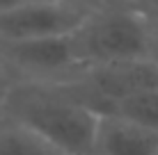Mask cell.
I'll return each mask as SVG.
<instances>
[{"mask_svg":"<svg viewBox=\"0 0 158 155\" xmlns=\"http://www.w3.org/2000/svg\"><path fill=\"white\" fill-rule=\"evenodd\" d=\"M16 82H19V80H16V76L9 71L7 64L0 60V110H2L5 100H7V96H9V91L14 89Z\"/></svg>","mask_w":158,"mask_h":155,"instance_id":"9","label":"cell"},{"mask_svg":"<svg viewBox=\"0 0 158 155\" xmlns=\"http://www.w3.org/2000/svg\"><path fill=\"white\" fill-rule=\"evenodd\" d=\"M110 114L122 116V119H128L133 123L149 128V130L158 132V89H151V91H142L128 96V98H122L112 105Z\"/></svg>","mask_w":158,"mask_h":155,"instance_id":"7","label":"cell"},{"mask_svg":"<svg viewBox=\"0 0 158 155\" xmlns=\"http://www.w3.org/2000/svg\"><path fill=\"white\" fill-rule=\"evenodd\" d=\"M62 2H73V5H83V7H89V9H99V7H106V5H112V0H62Z\"/></svg>","mask_w":158,"mask_h":155,"instance_id":"12","label":"cell"},{"mask_svg":"<svg viewBox=\"0 0 158 155\" xmlns=\"http://www.w3.org/2000/svg\"><path fill=\"white\" fill-rule=\"evenodd\" d=\"M147 60L158 66V16H147Z\"/></svg>","mask_w":158,"mask_h":155,"instance_id":"8","label":"cell"},{"mask_svg":"<svg viewBox=\"0 0 158 155\" xmlns=\"http://www.w3.org/2000/svg\"><path fill=\"white\" fill-rule=\"evenodd\" d=\"M131 5L144 12L147 16H158V0H131Z\"/></svg>","mask_w":158,"mask_h":155,"instance_id":"10","label":"cell"},{"mask_svg":"<svg viewBox=\"0 0 158 155\" xmlns=\"http://www.w3.org/2000/svg\"><path fill=\"white\" fill-rule=\"evenodd\" d=\"M0 155H67L28 126L0 114Z\"/></svg>","mask_w":158,"mask_h":155,"instance_id":"6","label":"cell"},{"mask_svg":"<svg viewBox=\"0 0 158 155\" xmlns=\"http://www.w3.org/2000/svg\"><path fill=\"white\" fill-rule=\"evenodd\" d=\"M89 155H158V132L115 114L99 116Z\"/></svg>","mask_w":158,"mask_h":155,"instance_id":"5","label":"cell"},{"mask_svg":"<svg viewBox=\"0 0 158 155\" xmlns=\"http://www.w3.org/2000/svg\"><path fill=\"white\" fill-rule=\"evenodd\" d=\"M71 46L83 66L147 60V14L128 2L99 7L71 34Z\"/></svg>","mask_w":158,"mask_h":155,"instance_id":"2","label":"cell"},{"mask_svg":"<svg viewBox=\"0 0 158 155\" xmlns=\"http://www.w3.org/2000/svg\"><path fill=\"white\" fill-rule=\"evenodd\" d=\"M112 2H128L131 5V0H112Z\"/></svg>","mask_w":158,"mask_h":155,"instance_id":"13","label":"cell"},{"mask_svg":"<svg viewBox=\"0 0 158 155\" xmlns=\"http://www.w3.org/2000/svg\"><path fill=\"white\" fill-rule=\"evenodd\" d=\"M28 2H35V0H0V16L7 14V12H14V9L23 7Z\"/></svg>","mask_w":158,"mask_h":155,"instance_id":"11","label":"cell"},{"mask_svg":"<svg viewBox=\"0 0 158 155\" xmlns=\"http://www.w3.org/2000/svg\"><path fill=\"white\" fill-rule=\"evenodd\" d=\"M0 114L28 126L67 155H89L99 116L57 84L16 82Z\"/></svg>","mask_w":158,"mask_h":155,"instance_id":"1","label":"cell"},{"mask_svg":"<svg viewBox=\"0 0 158 155\" xmlns=\"http://www.w3.org/2000/svg\"><path fill=\"white\" fill-rule=\"evenodd\" d=\"M0 60L19 82L67 84L85 73L71 46V34L62 39L0 41Z\"/></svg>","mask_w":158,"mask_h":155,"instance_id":"3","label":"cell"},{"mask_svg":"<svg viewBox=\"0 0 158 155\" xmlns=\"http://www.w3.org/2000/svg\"><path fill=\"white\" fill-rule=\"evenodd\" d=\"M92 12L62 0H35L0 16V41L62 39L73 34Z\"/></svg>","mask_w":158,"mask_h":155,"instance_id":"4","label":"cell"}]
</instances>
